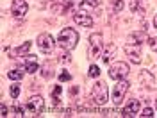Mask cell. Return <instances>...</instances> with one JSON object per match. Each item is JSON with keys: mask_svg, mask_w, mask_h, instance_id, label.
Masks as SVG:
<instances>
[{"mask_svg": "<svg viewBox=\"0 0 157 118\" xmlns=\"http://www.w3.org/2000/svg\"><path fill=\"white\" fill-rule=\"evenodd\" d=\"M148 43L154 50H157V38H148Z\"/></svg>", "mask_w": 157, "mask_h": 118, "instance_id": "cell-27", "label": "cell"}, {"mask_svg": "<svg viewBox=\"0 0 157 118\" xmlns=\"http://www.w3.org/2000/svg\"><path fill=\"white\" fill-rule=\"evenodd\" d=\"M43 109H45V100L41 95H34V97H30L27 100V104H25V111L29 113L30 116H39L41 113H43Z\"/></svg>", "mask_w": 157, "mask_h": 118, "instance_id": "cell-3", "label": "cell"}, {"mask_svg": "<svg viewBox=\"0 0 157 118\" xmlns=\"http://www.w3.org/2000/svg\"><path fill=\"white\" fill-rule=\"evenodd\" d=\"M113 7H114V11H121L123 9V0H113Z\"/></svg>", "mask_w": 157, "mask_h": 118, "instance_id": "cell-23", "label": "cell"}, {"mask_svg": "<svg viewBox=\"0 0 157 118\" xmlns=\"http://www.w3.org/2000/svg\"><path fill=\"white\" fill-rule=\"evenodd\" d=\"M61 91H63L61 86H56L52 89V104H54V108H59V104H61Z\"/></svg>", "mask_w": 157, "mask_h": 118, "instance_id": "cell-17", "label": "cell"}, {"mask_svg": "<svg viewBox=\"0 0 157 118\" xmlns=\"http://www.w3.org/2000/svg\"><path fill=\"white\" fill-rule=\"evenodd\" d=\"M70 59H71L70 56H63V57H61V61H63V63H68Z\"/></svg>", "mask_w": 157, "mask_h": 118, "instance_id": "cell-29", "label": "cell"}, {"mask_svg": "<svg viewBox=\"0 0 157 118\" xmlns=\"http://www.w3.org/2000/svg\"><path fill=\"white\" fill-rule=\"evenodd\" d=\"M11 111H13V116H18V118H20V116H25V109L20 108V106H14Z\"/></svg>", "mask_w": 157, "mask_h": 118, "instance_id": "cell-21", "label": "cell"}, {"mask_svg": "<svg viewBox=\"0 0 157 118\" xmlns=\"http://www.w3.org/2000/svg\"><path fill=\"white\" fill-rule=\"evenodd\" d=\"M23 75H25V68H23V66L13 68L9 73H7V77H9L11 81H21V79H23Z\"/></svg>", "mask_w": 157, "mask_h": 118, "instance_id": "cell-16", "label": "cell"}, {"mask_svg": "<svg viewBox=\"0 0 157 118\" xmlns=\"http://www.w3.org/2000/svg\"><path fill=\"white\" fill-rule=\"evenodd\" d=\"M154 25H155V29H157V16L154 18Z\"/></svg>", "mask_w": 157, "mask_h": 118, "instance_id": "cell-30", "label": "cell"}, {"mask_svg": "<svg viewBox=\"0 0 157 118\" xmlns=\"http://www.w3.org/2000/svg\"><path fill=\"white\" fill-rule=\"evenodd\" d=\"M102 47H104V43H102V34H91L89 36V57L95 59L98 56H102Z\"/></svg>", "mask_w": 157, "mask_h": 118, "instance_id": "cell-6", "label": "cell"}, {"mask_svg": "<svg viewBox=\"0 0 157 118\" xmlns=\"http://www.w3.org/2000/svg\"><path fill=\"white\" fill-rule=\"evenodd\" d=\"M78 43V34L73 29H63L57 36V45L63 50H73Z\"/></svg>", "mask_w": 157, "mask_h": 118, "instance_id": "cell-1", "label": "cell"}, {"mask_svg": "<svg viewBox=\"0 0 157 118\" xmlns=\"http://www.w3.org/2000/svg\"><path fill=\"white\" fill-rule=\"evenodd\" d=\"M114 52H116V47H114L113 43H111V45H107L105 52L102 54V61H104V63H109V61H111V57L114 56Z\"/></svg>", "mask_w": 157, "mask_h": 118, "instance_id": "cell-18", "label": "cell"}, {"mask_svg": "<svg viewBox=\"0 0 157 118\" xmlns=\"http://www.w3.org/2000/svg\"><path fill=\"white\" fill-rule=\"evenodd\" d=\"M73 20H75V23L82 25V27H91L93 25V20H91V16L86 11H75L73 13Z\"/></svg>", "mask_w": 157, "mask_h": 118, "instance_id": "cell-12", "label": "cell"}, {"mask_svg": "<svg viewBox=\"0 0 157 118\" xmlns=\"http://www.w3.org/2000/svg\"><path fill=\"white\" fill-rule=\"evenodd\" d=\"M38 47L39 50L43 52V54H52V50L56 47V43H54V38L47 34V32H43V34H39L38 36Z\"/></svg>", "mask_w": 157, "mask_h": 118, "instance_id": "cell-8", "label": "cell"}, {"mask_svg": "<svg viewBox=\"0 0 157 118\" xmlns=\"http://www.w3.org/2000/svg\"><path fill=\"white\" fill-rule=\"evenodd\" d=\"M88 75H89V77H93V79H98V77H100V68H98L97 65H91V66H89Z\"/></svg>", "mask_w": 157, "mask_h": 118, "instance_id": "cell-20", "label": "cell"}, {"mask_svg": "<svg viewBox=\"0 0 157 118\" xmlns=\"http://www.w3.org/2000/svg\"><path fill=\"white\" fill-rule=\"evenodd\" d=\"M155 109H157V98H155Z\"/></svg>", "mask_w": 157, "mask_h": 118, "instance_id": "cell-31", "label": "cell"}, {"mask_svg": "<svg viewBox=\"0 0 157 118\" xmlns=\"http://www.w3.org/2000/svg\"><path fill=\"white\" fill-rule=\"evenodd\" d=\"M128 65L123 63V61H118V63H113L109 66V77L113 81H121V79H127L128 75Z\"/></svg>", "mask_w": 157, "mask_h": 118, "instance_id": "cell-4", "label": "cell"}, {"mask_svg": "<svg viewBox=\"0 0 157 118\" xmlns=\"http://www.w3.org/2000/svg\"><path fill=\"white\" fill-rule=\"evenodd\" d=\"M0 109H2V111H0V116H9V109H7V106H6V104H2V106H0Z\"/></svg>", "mask_w": 157, "mask_h": 118, "instance_id": "cell-25", "label": "cell"}, {"mask_svg": "<svg viewBox=\"0 0 157 118\" xmlns=\"http://www.w3.org/2000/svg\"><path fill=\"white\" fill-rule=\"evenodd\" d=\"M86 4H89L91 7H97V6H98V0H86Z\"/></svg>", "mask_w": 157, "mask_h": 118, "instance_id": "cell-28", "label": "cell"}, {"mask_svg": "<svg viewBox=\"0 0 157 118\" xmlns=\"http://www.w3.org/2000/svg\"><path fill=\"white\" fill-rule=\"evenodd\" d=\"M145 41H148V36L145 34V30H139V32H132L127 38V45H134V47H141Z\"/></svg>", "mask_w": 157, "mask_h": 118, "instance_id": "cell-11", "label": "cell"}, {"mask_svg": "<svg viewBox=\"0 0 157 118\" xmlns=\"http://www.w3.org/2000/svg\"><path fill=\"white\" fill-rule=\"evenodd\" d=\"M70 79H71V75H70L68 72H63V73L59 75V81H61V82H64V81H70Z\"/></svg>", "mask_w": 157, "mask_h": 118, "instance_id": "cell-26", "label": "cell"}, {"mask_svg": "<svg viewBox=\"0 0 157 118\" xmlns=\"http://www.w3.org/2000/svg\"><path fill=\"white\" fill-rule=\"evenodd\" d=\"M139 82H141V86H145L147 89L155 88V75L152 72H148V70H141L139 72Z\"/></svg>", "mask_w": 157, "mask_h": 118, "instance_id": "cell-10", "label": "cell"}, {"mask_svg": "<svg viewBox=\"0 0 157 118\" xmlns=\"http://www.w3.org/2000/svg\"><path fill=\"white\" fill-rule=\"evenodd\" d=\"M23 68H25V72H27V73H36V72L39 70V61H38V57H36V56H32V54L25 56Z\"/></svg>", "mask_w": 157, "mask_h": 118, "instance_id": "cell-13", "label": "cell"}, {"mask_svg": "<svg viewBox=\"0 0 157 118\" xmlns=\"http://www.w3.org/2000/svg\"><path fill=\"white\" fill-rule=\"evenodd\" d=\"M9 93H11V97L13 98H18L20 97V84H13L9 89Z\"/></svg>", "mask_w": 157, "mask_h": 118, "instance_id": "cell-22", "label": "cell"}, {"mask_svg": "<svg viewBox=\"0 0 157 118\" xmlns=\"http://www.w3.org/2000/svg\"><path fill=\"white\" fill-rule=\"evenodd\" d=\"M125 52L128 54V57H130V61H132L134 65H139V63H141V52L137 49H134V45H127V47H125Z\"/></svg>", "mask_w": 157, "mask_h": 118, "instance_id": "cell-15", "label": "cell"}, {"mask_svg": "<svg viewBox=\"0 0 157 118\" xmlns=\"http://www.w3.org/2000/svg\"><path fill=\"white\" fill-rule=\"evenodd\" d=\"M30 47H32V43L27 41V43H23V45L16 47V49H13V50H11V57H25V56L29 54Z\"/></svg>", "mask_w": 157, "mask_h": 118, "instance_id": "cell-14", "label": "cell"}, {"mask_svg": "<svg viewBox=\"0 0 157 118\" xmlns=\"http://www.w3.org/2000/svg\"><path fill=\"white\" fill-rule=\"evenodd\" d=\"M29 11V4L27 0H13V6H11V13L16 20H23L25 14Z\"/></svg>", "mask_w": 157, "mask_h": 118, "instance_id": "cell-7", "label": "cell"}, {"mask_svg": "<svg viewBox=\"0 0 157 118\" xmlns=\"http://www.w3.org/2000/svg\"><path fill=\"white\" fill-rule=\"evenodd\" d=\"M82 2H84V0H64V11H73V9H77Z\"/></svg>", "mask_w": 157, "mask_h": 118, "instance_id": "cell-19", "label": "cell"}, {"mask_svg": "<svg viewBox=\"0 0 157 118\" xmlns=\"http://www.w3.org/2000/svg\"><path fill=\"white\" fill-rule=\"evenodd\" d=\"M139 109H141V104H139V100L132 98V100H128V102H127V106L123 108V111H121V115H120V116H125V118L136 116L137 113H139Z\"/></svg>", "mask_w": 157, "mask_h": 118, "instance_id": "cell-9", "label": "cell"}, {"mask_svg": "<svg viewBox=\"0 0 157 118\" xmlns=\"http://www.w3.org/2000/svg\"><path fill=\"white\" fill-rule=\"evenodd\" d=\"M141 116H145V118H150V116H154V109H152V108H147V109H143V111H141Z\"/></svg>", "mask_w": 157, "mask_h": 118, "instance_id": "cell-24", "label": "cell"}, {"mask_svg": "<svg viewBox=\"0 0 157 118\" xmlns=\"http://www.w3.org/2000/svg\"><path fill=\"white\" fill-rule=\"evenodd\" d=\"M128 81H125V79H121V81H118V84L113 88V104L114 106H120L121 102H123V98H125V95H127L128 91Z\"/></svg>", "mask_w": 157, "mask_h": 118, "instance_id": "cell-5", "label": "cell"}, {"mask_svg": "<svg viewBox=\"0 0 157 118\" xmlns=\"http://www.w3.org/2000/svg\"><path fill=\"white\" fill-rule=\"evenodd\" d=\"M109 98V93H107V84L104 81H97V84L93 86L91 89V100L97 104V106H104Z\"/></svg>", "mask_w": 157, "mask_h": 118, "instance_id": "cell-2", "label": "cell"}]
</instances>
